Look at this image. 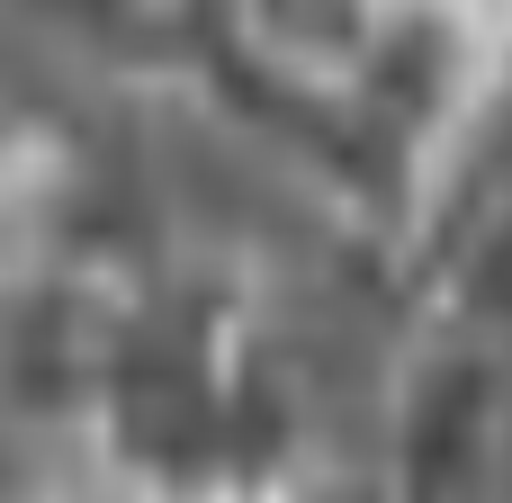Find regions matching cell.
<instances>
[{
  "instance_id": "6da1fadb",
  "label": "cell",
  "mask_w": 512,
  "mask_h": 503,
  "mask_svg": "<svg viewBox=\"0 0 512 503\" xmlns=\"http://www.w3.org/2000/svg\"><path fill=\"white\" fill-rule=\"evenodd\" d=\"M504 459H512V351L477 342V333H450V324H414V342L378 378L369 495L486 503Z\"/></svg>"
},
{
  "instance_id": "7a4b0ae2",
  "label": "cell",
  "mask_w": 512,
  "mask_h": 503,
  "mask_svg": "<svg viewBox=\"0 0 512 503\" xmlns=\"http://www.w3.org/2000/svg\"><path fill=\"white\" fill-rule=\"evenodd\" d=\"M378 18L459 36V45H512V0H378Z\"/></svg>"
},
{
  "instance_id": "3957f363",
  "label": "cell",
  "mask_w": 512,
  "mask_h": 503,
  "mask_svg": "<svg viewBox=\"0 0 512 503\" xmlns=\"http://www.w3.org/2000/svg\"><path fill=\"white\" fill-rule=\"evenodd\" d=\"M0 503H72V495H45V486H18V495H0Z\"/></svg>"
}]
</instances>
